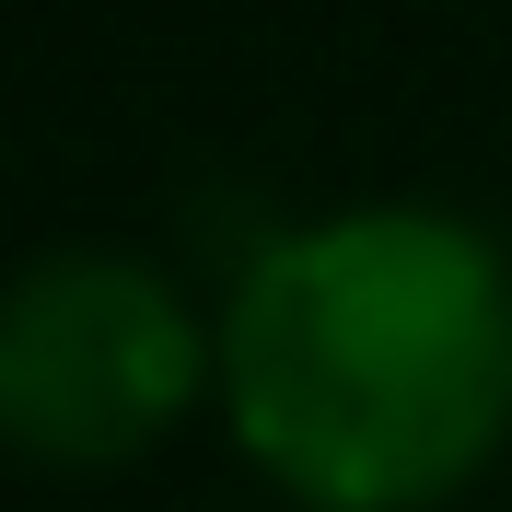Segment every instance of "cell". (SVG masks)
Segmentation results:
<instances>
[{"mask_svg": "<svg viewBox=\"0 0 512 512\" xmlns=\"http://www.w3.org/2000/svg\"><path fill=\"white\" fill-rule=\"evenodd\" d=\"M222 431L280 512H443L512 443V245L443 198H350L222 280Z\"/></svg>", "mask_w": 512, "mask_h": 512, "instance_id": "obj_1", "label": "cell"}, {"mask_svg": "<svg viewBox=\"0 0 512 512\" xmlns=\"http://www.w3.org/2000/svg\"><path fill=\"white\" fill-rule=\"evenodd\" d=\"M222 396V315L163 256L47 245L0 280V454L35 478H128Z\"/></svg>", "mask_w": 512, "mask_h": 512, "instance_id": "obj_2", "label": "cell"}]
</instances>
